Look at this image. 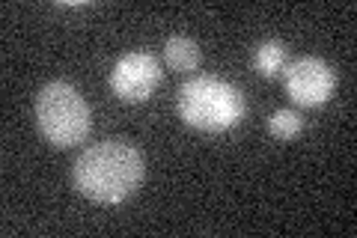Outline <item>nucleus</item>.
I'll return each instance as SVG.
<instances>
[{"mask_svg": "<svg viewBox=\"0 0 357 238\" xmlns=\"http://www.w3.org/2000/svg\"><path fill=\"white\" fill-rule=\"evenodd\" d=\"M75 188L86 200L116 206L143 182V155L126 140H102L84 149L75 161Z\"/></svg>", "mask_w": 357, "mask_h": 238, "instance_id": "nucleus-1", "label": "nucleus"}, {"mask_svg": "<svg viewBox=\"0 0 357 238\" xmlns=\"http://www.w3.org/2000/svg\"><path fill=\"white\" fill-rule=\"evenodd\" d=\"M176 110L185 119V126L206 134H220L236 128L244 119L248 101L236 84L215 75H197L178 89Z\"/></svg>", "mask_w": 357, "mask_h": 238, "instance_id": "nucleus-2", "label": "nucleus"}, {"mask_svg": "<svg viewBox=\"0 0 357 238\" xmlns=\"http://www.w3.org/2000/svg\"><path fill=\"white\" fill-rule=\"evenodd\" d=\"M36 126L48 143L60 146V149H72V146L86 140L89 128H93V117H89V105L84 96L72 84L51 81L36 96Z\"/></svg>", "mask_w": 357, "mask_h": 238, "instance_id": "nucleus-3", "label": "nucleus"}, {"mask_svg": "<svg viewBox=\"0 0 357 238\" xmlns=\"http://www.w3.org/2000/svg\"><path fill=\"white\" fill-rule=\"evenodd\" d=\"M158 84H161V66L146 51L122 54L114 72H110V89H114L119 101H128V105L146 101L158 89Z\"/></svg>", "mask_w": 357, "mask_h": 238, "instance_id": "nucleus-4", "label": "nucleus"}, {"mask_svg": "<svg viewBox=\"0 0 357 238\" xmlns=\"http://www.w3.org/2000/svg\"><path fill=\"white\" fill-rule=\"evenodd\" d=\"M337 89V75L321 57H301L286 66V93L298 107H321Z\"/></svg>", "mask_w": 357, "mask_h": 238, "instance_id": "nucleus-5", "label": "nucleus"}, {"mask_svg": "<svg viewBox=\"0 0 357 238\" xmlns=\"http://www.w3.org/2000/svg\"><path fill=\"white\" fill-rule=\"evenodd\" d=\"M253 69L262 77H277L286 72V45L280 39H265L253 51Z\"/></svg>", "mask_w": 357, "mask_h": 238, "instance_id": "nucleus-6", "label": "nucleus"}, {"mask_svg": "<svg viewBox=\"0 0 357 238\" xmlns=\"http://www.w3.org/2000/svg\"><path fill=\"white\" fill-rule=\"evenodd\" d=\"M164 60L176 72H194L199 66V48L188 36H170L164 45Z\"/></svg>", "mask_w": 357, "mask_h": 238, "instance_id": "nucleus-7", "label": "nucleus"}, {"mask_svg": "<svg viewBox=\"0 0 357 238\" xmlns=\"http://www.w3.org/2000/svg\"><path fill=\"white\" fill-rule=\"evenodd\" d=\"M268 131H271L277 140H292V137H298V134L304 131V117H301L298 110L283 107V110H277L274 117L268 119Z\"/></svg>", "mask_w": 357, "mask_h": 238, "instance_id": "nucleus-8", "label": "nucleus"}]
</instances>
